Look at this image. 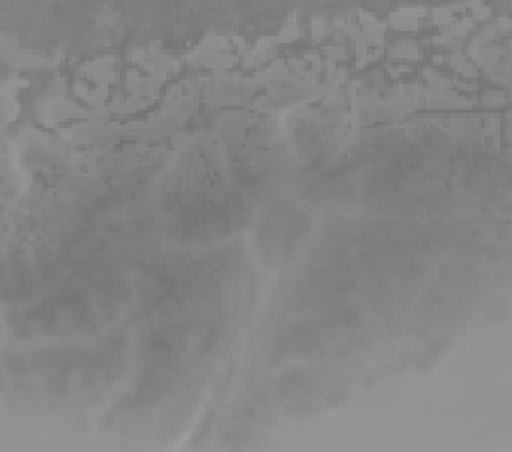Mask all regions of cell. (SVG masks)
I'll list each match as a JSON object with an SVG mask.
<instances>
[{"label":"cell","mask_w":512,"mask_h":452,"mask_svg":"<svg viewBox=\"0 0 512 452\" xmlns=\"http://www.w3.org/2000/svg\"><path fill=\"white\" fill-rule=\"evenodd\" d=\"M120 297V286L112 281L69 286L26 310L16 322L24 338L84 333L95 328Z\"/></svg>","instance_id":"6da1fadb"},{"label":"cell","mask_w":512,"mask_h":452,"mask_svg":"<svg viewBox=\"0 0 512 452\" xmlns=\"http://www.w3.org/2000/svg\"><path fill=\"white\" fill-rule=\"evenodd\" d=\"M245 204L232 197H196L180 209L173 228L182 237L206 240L232 232L244 221Z\"/></svg>","instance_id":"7a4b0ae2"},{"label":"cell","mask_w":512,"mask_h":452,"mask_svg":"<svg viewBox=\"0 0 512 452\" xmlns=\"http://www.w3.org/2000/svg\"><path fill=\"white\" fill-rule=\"evenodd\" d=\"M302 228V216L297 211H280L262 225V242L269 245V252H276L274 256H285L297 244Z\"/></svg>","instance_id":"3957f363"}]
</instances>
